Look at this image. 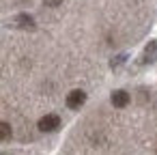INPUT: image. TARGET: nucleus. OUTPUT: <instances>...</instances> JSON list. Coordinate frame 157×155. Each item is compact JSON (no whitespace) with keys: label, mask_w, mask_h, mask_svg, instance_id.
<instances>
[{"label":"nucleus","mask_w":157,"mask_h":155,"mask_svg":"<svg viewBox=\"0 0 157 155\" xmlns=\"http://www.w3.org/2000/svg\"><path fill=\"white\" fill-rule=\"evenodd\" d=\"M11 26L22 28V30H35V28H37L35 17H33V15H28V13H17V15L11 20Z\"/></svg>","instance_id":"f257e3e1"},{"label":"nucleus","mask_w":157,"mask_h":155,"mask_svg":"<svg viewBox=\"0 0 157 155\" xmlns=\"http://www.w3.org/2000/svg\"><path fill=\"white\" fill-rule=\"evenodd\" d=\"M84 101H86V93H84V91H80V88H75V91H71V93L67 95V108H71V110L82 108V106H84Z\"/></svg>","instance_id":"f03ea898"},{"label":"nucleus","mask_w":157,"mask_h":155,"mask_svg":"<svg viewBox=\"0 0 157 155\" xmlns=\"http://www.w3.org/2000/svg\"><path fill=\"white\" fill-rule=\"evenodd\" d=\"M60 127V118L56 114H45L39 118V129L41 131H56Z\"/></svg>","instance_id":"7ed1b4c3"},{"label":"nucleus","mask_w":157,"mask_h":155,"mask_svg":"<svg viewBox=\"0 0 157 155\" xmlns=\"http://www.w3.org/2000/svg\"><path fill=\"white\" fill-rule=\"evenodd\" d=\"M155 60H157V41H148L144 45V52H142L140 63L142 65H153Z\"/></svg>","instance_id":"20e7f679"},{"label":"nucleus","mask_w":157,"mask_h":155,"mask_svg":"<svg viewBox=\"0 0 157 155\" xmlns=\"http://www.w3.org/2000/svg\"><path fill=\"white\" fill-rule=\"evenodd\" d=\"M110 101H112L114 108H125V106L129 103V93L123 91V88H118V91H114V93L110 95Z\"/></svg>","instance_id":"39448f33"},{"label":"nucleus","mask_w":157,"mask_h":155,"mask_svg":"<svg viewBox=\"0 0 157 155\" xmlns=\"http://www.w3.org/2000/svg\"><path fill=\"white\" fill-rule=\"evenodd\" d=\"M11 136H13L11 125L5 123V121H0V140H11Z\"/></svg>","instance_id":"423d86ee"},{"label":"nucleus","mask_w":157,"mask_h":155,"mask_svg":"<svg viewBox=\"0 0 157 155\" xmlns=\"http://www.w3.org/2000/svg\"><path fill=\"white\" fill-rule=\"evenodd\" d=\"M125 63H127V54H118V56H114V58L110 60V69L116 71V69H121Z\"/></svg>","instance_id":"0eeeda50"},{"label":"nucleus","mask_w":157,"mask_h":155,"mask_svg":"<svg viewBox=\"0 0 157 155\" xmlns=\"http://www.w3.org/2000/svg\"><path fill=\"white\" fill-rule=\"evenodd\" d=\"M58 2V0H48V5H56Z\"/></svg>","instance_id":"6e6552de"}]
</instances>
